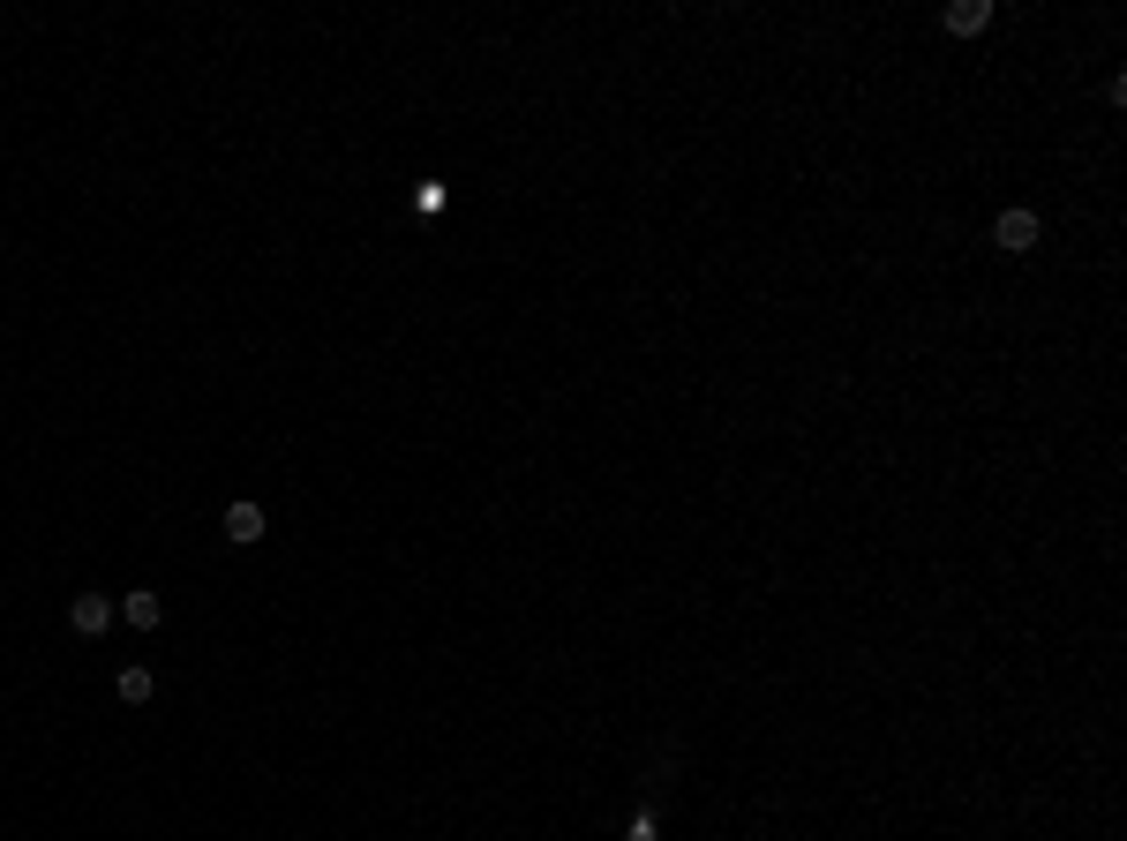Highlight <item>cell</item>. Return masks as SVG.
Masks as SVG:
<instances>
[{"label": "cell", "instance_id": "4", "mask_svg": "<svg viewBox=\"0 0 1127 841\" xmlns=\"http://www.w3.org/2000/svg\"><path fill=\"white\" fill-rule=\"evenodd\" d=\"M121 617L136 623V631H158V617H166V601H158L151 587H136V593H128V601H121Z\"/></svg>", "mask_w": 1127, "mask_h": 841}, {"label": "cell", "instance_id": "1", "mask_svg": "<svg viewBox=\"0 0 1127 841\" xmlns=\"http://www.w3.org/2000/svg\"><path fill=\"white\" fill-rule=\"evenodd\" d=\"M993 241H1000L1007 256H1030V249H1037V219H1030V211H1000Z\"/></svg>", "mask_w": 1127, "mask_h": 841}, {"label": "cell", "instance_id": "6", "mask_svg": "<svg viewBox=\"0 0 1127 841\" xmlns=\"http://www.w3.org/2000/svg\"><path fill=\"white\" fill-rule=\"evenodd\" d=\"M121 699H128V707H143V699H151V669H121Z\"/></svg>", "mask_w": 1127, "mask_h": 841}, {"label": "cell", "instance_id": "2", "mask_svg": "<svg viewBox=\"0 0 1127 841\" xmlns=\"http://www.w3.org/2000/svg\"><path fill=\"white\" fill-rule=\"evenodd\" d=\"M68 623H76L83 639H98V631L113 623V601H106V593H76V609H68Z\"/></svg>", "mask_w": 1127, "mask_h": 841}, {"label": "cell", "instance_id": "3", "mask_svg": "<svg viewBox=\"0 0 1127 841\" xmlns=\"http://www.w3.org/2000/svg\"><path fill=\"white\" fill-rule=\"evenodd\" d=\"M226 541H263V503H226Z\"/></svg>", "mask_w": 1127, "mask_h": 841}, {"label": "cell", "instance_id": "5", "mask_svg": "<svg viewBox=\"0 0 1127 841\" xmlns=\"http://www.w3.org/2000/svg\"><path fill=\"white\" fill-rule=\"evenodd\" d=\"M985 23H993V8H985V0H955V8H947V31H955V38L985 31Z\"/></svg>", "mask_w": 1127, "mask_h": 841}, {"label": "cell", "instance_id": "7", "mask_svg": "<svg viewBox=\"0 0 1127 841\" xmlns=\"http://www.w3.org/2000/svg\"><path fill=\"white\" fill-rule=\"evenodd\" d=\"M631 841H655V811H639V827H631Z\"/></svg>", "mask_w": 1127, "mask_h": 841}]
</instances>
